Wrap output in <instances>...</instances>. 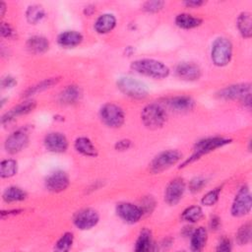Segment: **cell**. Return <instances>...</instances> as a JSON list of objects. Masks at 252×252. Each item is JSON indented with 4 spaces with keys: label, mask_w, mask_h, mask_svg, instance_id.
Here are the masks:
<instances>
[{
    "label": "cell",
    "mask_w": 252,
    "mask_h": 252,
    "mask_svg": "<svg viewBox=\"0 0 252 252\" xmlns=\"http://www.w3.org/2000/svg\"><path fill=\"white\" fill-rule=\"evenodd\" d=\"M164 6V2L163 1H147L143 4V9L147 12L150 13H156L158 12L159 10H161Z\"/></svg>",
    "instance_id": "8d00e7d4"
},
{
    "label": "cell",
    "mask_w": 252,
    "mask_h": 252,
    "mask_svg": "<svg viewBox=\"0 0 252 252\" xmlns=\"http://www.w3.org/2000/svg\"><path fill=\"white\" fill-rule=\"evenodd\" d=\"M176 75L184 81H196L201 77L200 67L193 62L179 63L175 68Z\"/></svg>",
    "instance_id": "e0dca14e"
},
{
    "label": "cell",
    "mask_w": 252,
    "mask_h": 252,
    "mask_svg": "<svg viewBox=\"0 0 252 252\" xmlns=\"http://www.w3.org/2000/svg\"><path fill=\"white\" fill-rule=\"evenodd\" d=\"M220 191H221V186L220 187H217L209 192H207L201 199V203L203 206H206V207H212L214 206L218 200H219V197H220Z\"/></svg>",
    "instance_id": "e575fe53"
},
{
    "label": "cell",
    "mask_w": 252,
    "mask_h": 252,
    "mask_svg": "<svg viewBox=\"0 0 252 252\" xmlns=\"http://www.w3.org/2000/svg\"><path fill=\"white\" fill-rule=\"evenodd\" d=\"M35 106H36V102L34 100H27L13 106L11 109H9L6 113L2 115L1 117L2 125L8 124L20 116L31 113L32 111H33Z\"/></svg>",
    "instance_id": "9a60e30c"
},
{
    "label": "cell",
    "mask_w": 252,
    "mask_h": 252,
    "mask_svg": "<svg viewBox=\"0 0 252 252\" xmlns=\"http://www.w3.org/2000/svg\"><path fill=\"white\" fill-rule=\"evenodd\" d=\"M231 250V242L228 238L223 237L220 240L218 246H217V251H221V252H228Z\"/></svg>",
    "instance_id": "ab89813d"
},
{
    "label": "cell",
    "mask_w": 252,
    "mask_h": 252,
    "mask_svg": "<svg viewBox=\"0 0 252 252\" xmlns=\"http://www.w3.org/2000/svg\"><path fill=\"white\" fill-rule=\"evenodd\" d=\"M6 11V4L4 2H0V12H1V16L3 17Z\"/></svg>",
    "instance_id": "bcb514c9"
},
{
    "label": "cell",
    "mask_w": 252,
    "mask_h": 252,
    "mask_svg": "<svg viewBox=\"0 0 252 252\" xmlns=\"http://www.w3.org/2000/svg\"><path fill=\"white\" fill-rule=\"evenodd\" d=\"M220 226V218H218L217 216H214L212 217L211 220H210V227L213 229V230H218Z\"/></svg>",
    "instance_id": "7bdbcfd3"
},
{
    "label": "cell",
    "mask_w": 252,
    "mask_h": 252,
    "mask_svg": "<svg viewBox=\"0 0 252 252\" xmlns=\"http://www.w3.org/2000/svg\"><path fill=\"white\" fill-rule=\"evenodd\" d=\"M203 4H205V2L201 1V0H188V1L184 2V5L187 7H190V8H198V7L202 6Z\"/></svg>",
    "instance_id": "ee69618b"
},
{
    "label": "cell",
    "mask_w": 252,
    "mask_h": 252,
    "mask_svg": "<svg viewBox=\"0 0 252 252\" xmlns=\"http://www.w3.org/2000/svg\"><path fill=\"white\" fill-rule=\"evenodd\" d=\"M101 121L110 128H119L125 121V113L123 109L115 103H105L99 110Z\"/></svg>",
    "instance_id": "52a82bcc"
},
{
    "label": "cell",
    "mask_w": 252,
    "mask_h": 252,
    "mask_svg": "<svg viewBox=\"0 0 252 252\" xmlns=\"http://www.w3.org/2000/svg\"><path fill=\"white\" fill-rule=\"evenodd\" d=\"M83 34L77 31H66L57 37V42L63 47H75L83 41Z\"/></svg>",
    "instance_id": "7402d4cb"
},
{
    "label": "cell",
    "mask_w": 252,
    "mask_h": 252,
    "mask_svg": "<svg viewBox=\"0 0 252 252\" xmlns=\"http://www.w3.org/2000/svg\"><path fill=\"white\" fill-rule=\"evenodd\" d=\"M115 26H116L115 16L112 14L106 13V14L100 15L96 19L94 28L97 33L104 34L111 32L115 28Z\"/></svg>",
    "instance_id": "44dd1931"
},
{
    "label": "cell",
    "mask_w": 252,
    "mask_h": 252,
    "mask_svg": "<svg viewBox=\"0 0 252 252\" xmlns=\"http://www.w3.org/2000/svg\"><path fill=\"white\" fill-rule=\"evenodd\" d=\"M252 199L249 187L247 185H243L237 191L234 200L231 205V215L236 218H241L248 215L251 211Z\"/></svg>",
    "instance_id": "ba28073f"
},
{
    "label": "cell",
    "mask_w": 252,
    "mask_h": 252,
    "mask_svg": "<svg viewBox=\"0 0 252 252\" xmlns=\"http://www.w3.org/2000/svg\"><path fill=\"white\" fill-rule=\"evenodd\" d=\"M236 26L241 33V35L245 38H250L252 35V20L251 14L249 12H242L237 17Z\"/></svg>",
    "instance_id": "d4e9b609"
},
{
    "label": "cell",
    "mask_w": 252,
    "mask_h": 252,
    "mask_svg": "<svg viewBox=\"0 0 252 252\" xmlns=\"http://www.w3.org/2000/svg\"><path fill=\"white\" fill-rule=\"evenodd\" d=\"M152 245H153V242H152L151 231L147 228H144L140 232V234L136 240L135 250L138 252H146V251L151 250Z\"/></svg>",
    "instance_id": "f1b7e54d"
},
{
    "label": "cell",
    "mask_w": 252,
    "mask_h": 252,
    "mask_svg": "<svg viewBox=\"0 0 252 252\" xmlns=\"http://www.w3.org/2000/svg\"><path fill=\"white\" fill-rule=\"evenodd\" d=\"M17 85V80L12 76L3 77L1 80V86L3 89H11Z\"/></svg>",
    "instance_id": "60d3db41"
},
{
    "label": "cell",
    "mask_w": 252,
    "mask_h": 252,
    "mask_svg": "<svg viewBox=\"0 0 252 252\" xmlns=\"http://www.w3.org/2000/svg\"><path fill=\"white\" fill-rule=\"evenodd\" d=\"M18 163L13 158H7L1 161L0 176L2 178H10L17 173Z\"/></svg>",
    "instance_id": "1f68e13d"
},
{
    "label": "cell",
    "mask_w": 252,
    "mask_h": 252,
    "mask_svg": "<svg viewBox=\"0 0 252 252\" xmlns=\"http://www.w3.org/2000/svg\"><path fill=\"white\" fill-rule=\"evenodd\" d=\"M166 112L159 103H150L146 105L141 112L143 124L152 130L161 128L166 121Z\"/></svg>",
    "instance_id": "3957f363"
},
{
    "label": "cell",
    "mask_w": 252,
    "mask_h": 252,
    "mask_svg": "<svg viewBox=\"0 0 252 252\" xmlns=\"http://www.w3.org/2000/svg\"><path fill=\"white\" fill-rule=\"evenodd\" d=\"M204 217L203 210L200 206H190L186 208L182 213V219L190 223H195L200 221Z\"/></svg>",
    "instance_id": "4dcf8cb0"
},
{
    "label": "cell",
    "mask_w": 252,
    "mask_h": 252,
    "mask_svg": "<svg viewBox=\"0 0 252 252\" xmlns=\"http://www.w3.org/2000/svg\"><path fill=\"white\" fill-rule=\"evenodd\" d=\"M231 142L230 139L227 138H223V137H209V138H205L202 139L200 141H198L195 145H194V152L193 154L189 157V158H187L181 165V167H184L186 165H188L189 163L199 159L202 156L207 155L219 148H221L227 144H229Z\"/></svg>",
    "instance_id": "7a4b0ae2"
},
{
    "label": "cell",
    "mask_w": 252,
    "mask_h": 252,
    "mask_svg": "<svg viewBox=\"0 0 252 252\" xmlns=\"http://www.w3.org/2000/svg\"><path fill=\"white\" fill-rule=\"evenodd\" d=\"M27 48L32 54H43L49 48V41L42 35H32L28 38Z\"/></svg>",
    "instance_id": "ffe728a7"
},
{
    "label": "cell",
    "mask_w": 252,
    "mask_h": 252,
    "mask_svg": "<svg viewBox=\"0 0 252 252\" xmlns=\"http://www.w3.org/2000/svg\"><path fill=\"white\" fill-rule=\"evenodd\" d=\"M131 146H132V142H131L130 140H128V139H123V140L118 141V142L115 144L114 148H115V150H117V151H126V150H128Z\"/></svg>",
    "instance_id": "b9f144b4"
},
{
    "label": "cell",
    "mask_w": 252,
    "mask_h": 252,
    "mask_svg": "<svg viewBox=\"0 0 252 252\" xmlns=\"http://www.w3.org/2000/svg\"><path fill=\"white\" fill-rule=\"evenodd\" d=\"M130 68L138 74L154 79H164L169 75V68L161 61L150 58L138 59L131 63Z\"/></svg>",
    "instance_id": "6da1fadb"
},
{
    "label": "cell",
    "mask_w": 252,
    "mask_h": 252,
    "mask_svg": "<svg viewBox=\"0 0 252 252\" xmlns=\"http://www.w3.org/2000/svg\"><path fill=\"white\" fill-rule=\"evenodd\" d=\"M206 184H207V181L205 178L201 176H196L189 181L188 187L192 193H198L206 186Z\"/></svg>",
    "instance_id": "d590c367"
},
{
    "label": "cell",
    "mask_w": 252,
    "mask_h": 252,
    "mask_svg": "<svg viewBox=\"0 0 252 252\" xmlns=\"http://www.w3.org/2000/svg\"><path fill=\"white\" fill-rule=\"evenodd\" d=\"M232 57V43L226 37H218L212 44L211 58L216 66H226Z\"/></svg>",
    "instance_id": "277c9868"
},
{
    "label": "cell",
    "mask_w": 252,
    "mask_h": 252,
    "mask_svg": "<svg viewBox=\"0 0 252 252\" xmlns=\"http://www.w3.org/2000/svg\"><path fill=\"white\" fill-rule=\"evenodd\" d=\"M45 16V11L42 6L38 4L30 5L26 11V18L30 24H37Z\"/></svg>",
    "instance_id": "f546056e"
},
{
    "label": "cell",
    "mask_w": 252,
    "mask_h": 252,
    "mask_svg": "<svg viewBox=\"0 0 252 252\" xmlns=\"http://www.w3.org/2000/svg\"><path fill=\"white\" fill-rule=\"evenodd\" d=\"M182 155L177 150H167L158 154L150 162V170L153 173H160L181 159Z\"/></svg>",
    "instance_id": "8992f818"
},
{
    "label": "cell",
    "mask_w": 252,
    "mask_h": 252,
    "mask_svg": "<svg viewBox=\"0 0 252 252\" xmlns=\"http://www.w3.org/2000/svg\"><path fill=\"white\" fill-rule=\"evenodd\" d=\"M217 94L221 99H225V100L239 99L242 101L244 98L251 95V85L250 83H240V84L230 85L220 90Z\"/></svg>",
    "instance_id": "9c48e42d"
},
{
    "label": "cell",
    "mask_w": 252,
    "mask_h": 252,
    "mask_svg": "<svg viewBox=\"0 0 252 252\" xmlns=\"http://www.w3.org/2000/svg\"><path fill=\"white\" fill-rule=\"evenodd\" d=\"M29 143V134L24 129H19L10 134L4 143L5 151L9 154H17L24 150Z\"/></svg>",
    "instance_id": "8fae6325"
},
{
    "label": "cell",
    "mask_w": 252,
    "mask_h": 252,
    "mask_svg": "<svg viewBox=\"0 0 252 252\" xmlns=\"http://www.w3.org/2000/svg\"><path fill=\"white\" fill-rule=\"evenodd\" d=\"M185 191V182L182 178L172 179L166 186L164 191V201L170 205L175 206L182 199Z\"/></svg>",
    "instance_id": "5bb4252c"
},
{
    "label": "cell",
    "mask_w": 252,
    "mask_h": 252,
    "mask_svg": "<svg viewBox=\"0 0 252 252\" xmlns=\"http://www.w3.org/2000/svg\"><path fill=\"white\" fill-rule=\"evenodd\" d=\"M156 206V202L155 199L152 196H146L143 200H142V204H141V208L143 210L144 214H151Z\"/></svg>",
    "instance_id": "74e56055"
},
{
    "label": "cell",
    "mask_w": 252,
    "mask_h": 252,
    "mask_svg": "<svg viewBox=\"0 0 252 252\" xmlns=\"http://www.w3.org/2000/svg\"><path fill=\"white\" fill-rule=\"evenodd\" d=\"M116 213L118 217L128 223H136L143 217L144 213L140 206L129 202H123L117 205Z\"/></svg>",
    "instance_id": "7c38bea8"
},
{
    "label": "cell",
    "mask_w": 252,
    "mask_h": 252,
    "mask_svg": "<svg viewBox=\"0 0 252 252\" xmlns=\"http://www.w3.org/2000/svg\"><path fill=\"white\" fill-rule=\"evenodd\" d=\"M59 80H60L59 78L55 77V78H48V79H45L43 81H40L39 83L28 88L25 91V93L23 94V95L24 96H31V95H33L37 93H41V92L55 86L59 82Z\"/></svg>",
    "instance_id": "4316f807"
},
{
    "label": "cell",
    "mask_w": 252,
    "mask_h": 252,
    "mask_svg": "<svg viewBox=\"0 0 252 252\" xmlns=\"http://www.w3.org/2000/svg\"><path fill=\"white\" fill-rule=\"evenodd\" d=\"M73 242H74L73 233L72 232H65L64 234L61 235V237L55 243L54 249L56 251H61V252L68 251L72 247Z\"/></svg>",
    "instance_id": "836d02e7"
},
{
    "label": "cell",
    "mask_w": 252,
    "mask_h": 252,
    "mask_svg": "<svg viewBox=\"0 0 252 252\" xmlns=\"http://www.w3.org/2000/svg\"><path fill=\"white\" fill-rule=\"evenodd\" d=\"M175 24L180 29L190 30L199 27L202 24V19L187 13H181L176 16Z\"/></svg>",
    "instance_id": "484cf974"
},
{
    "label": "cell",
    "mask_w": 252,
    "mask_h": 252,
    "mask_svg": "<svg viewBox=\"0 0 252 252\" xmlns=\"http://www.w3.org/2000/svg\"><path fill=\"white\" fill-rule=\"evenodd\" d=\"M44 146L52 153H64L68 149V140L62 133L50 132L44 137Z\"/></svg>",
    "instance_id": "2e32d148"
},
{
    "label": "cell",
    "mask_w": 252,
    "mask_h": 252,
    "mask_svg": "<svg viewBox=\"0 0 252 252\" xmlns=\"http://www.w3.org/2000/svg\"><path fill=\"white\" fill-rule=\"evenodd\" d=\"M22 212V210H9V211H2L1 212V217L4 218L6 215L7 216H10V215H17V214H20Z\"/></svg>",
    "instance_id": "f6af8a7d"
},
{
    "label": "cell",
    "mask_w": 252,
    "mask_h": 252,
    "mask_svg": "<svg viewBox=\"0 0 252 252\" xmlns=\"http://www.w3.org/2000/svg\"><path fill=\"white\" fill-rule=\"evenodd\" d=\"M165 104L175 111H188L195 106V101L188 95H176L166 98Z\"/></svg>",
    "instance_id": "ac0fdd59"
},
{
    "label": "cell",
    "mask_w": 252,
    "mask_h": 252,
    "mask_svg": "<svg viewBox=\"0 0 252 252\" xmlns=\"http://www.w3.org/2000/svg\"><path fill=\"white\" fill-rule=\"evenodd\" d=\"M75 150L85 157L94 158L97 156V150L93 142L87 137H79L74 143Z\"/></svg>",
    "instance_id": "cb8c5ba5"
},
{
    "label": "cell",
    "mask_w": 252,
    "mask_h": 252,
    "mask_svg": "<svg viewBox=\"0 0 252 252\" xmlns=\"http://www.w3.org/2000/svg\"><path fill=\"white\" fill-rule=\"evenodd\" d=\"M2 198L6 203L21 202L27 198V193L20 187L9 186L4 190Z\"/></svg>",
    "instance_id": "83f0119b"
},
{
    "label": "cell",
    "mask_w": 252,
    "mask_h": 252,
    "mask_svg": "<svg viewBox=\"0 0 252 252\" xmlns=\"http://www.w3.org/2000/svg\"><path fill=\"white\" fill-rule=\"evenodd\" d=\"M116 85L122 94L135 99H143L149 94L147 86L142 81L132 77H121L117 80Z\"/></svg>",
    "instance_id": "5b68a950"
},
{
    "label": "cell",
    "mask_w": 252,
    "mask_h": 252,
    "mask_svg": "<svg viewBox=\"0 0 252 252\" xmlns=\"http://www.w3.org/2000/svg\"><path fill=\"white\" fill-rule=\"evenodd\" d=\"M252 238V225L248 221L242 224L236 232V241L239 245H246Z\"/></svg>",
    "instance_id": "d6a6232c"
},
{
    "label": "cell",
    "mask_w": 252,
    "mask_h": 252,
    "mask_svg": "<svg viewBox=\"0 0 252 252\" xmlns=\"http://www.w3.org/2000/svg\"><path fill=\"white\" fill-rule=\"evenodd\" d=\"M82 96L81 89L76 85L66 86L58 95L59 102L63 104H74L80 100Z\"/></svg>",
    "instance_id": "d6986e66"
},
{
    "label": "cell",
    "mask_w": 252,
    "mask_h": 252,
    "mask_svg": "<svg viewBox=\"0 0 252 252\" xmlns=\"http://www.w3.org/2000/svg\"><path fill=\"white\" fill-rule=\"evenodd\" d=\"M208 231L204 226H199L190 234V247L193 251H201L206 246Z\"/></svg>",
    "instance_id": "603a6c76"
},
{
    "label": "cell",
    "mask_w": 252,
    "mask_h": 252,
    "mask_svg": "<svg viewBox=\"0 0 252 252\" xmlns=\"http://www.w3.org/2000/svg\"><path fill=\"white\" fill-rule=\"evenodd\" d=\"M44 184L48 191L53 193H59L68 188L70 184V179L65 171L55 170L46 177Z\"/></svg>",
    "instance_id": "4fadbf2b"
},
{
    "label": "cell",
    "mask_w": 252,
    "mask_h": 252,
    "mask_svg": "<svg viewBox=\"0 0 252 252\" xmlns=\"http://www.w3.org/2000/svg\"><path fill=\"white\" fill-rule=\"evenodd\" d=\"M15 34H16V32L10 24L5 23V22H3L1 24V36L2 37L13 38L15 36Z\"/></svg>",
    "instance_id": "f35d334b"
},
{
    "label": "cell",
    "mask_w": 252,
    "mask_h": 252,
    "mask_svg": "<svg viewBox=\"0 0 252 252\" xmlns=\"http://www.w3.org/2000/svg\"><path fill=\"white\" fill-rule=\"evenodd\" d=\"M99 220L97 212L92 208H85L78 211L73 217V222L81 230L91 229Z\"/></svg>",
    "instance_id": "30bf717a"
}]
</instances>
